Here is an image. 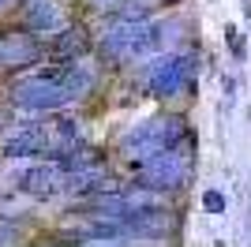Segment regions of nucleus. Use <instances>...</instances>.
<instances>
[{
    "instance_id": "nucleus-9",
    "label": "nucleus",
    "mask_w": 251,
    "mask_h": 247,
    "mask_svg": "<svg viewBox=\"0 0 251 247\" xmlns=\"http://www.w3.org/2000/svg\"><path fill=\"white\" fill-rule=\"evenodd\" d=\"M221 90H225V98H229V105H232V98H236V79L225 75V79H221Z\"/></svg>"
},
{
    "instance_id": "nucleus-8",
    "label": "nucleus",
    "mask_w": 251,
    "mask_h": 247,
    "mask_svg": "<svg viewBox=\"0 0 251 247\" xmlns=\"http://www.w3.org/2000/svg\"><path fill=\"white\" fill-rule=\"evenodd\" d=\"M202 206H206V214H225V210H229L225 195H221V191H214V187H210V191H202Z\"/></svg>"
},
{
    "instance_id": "nucleus-4",
    "label": "nucleus",
    "mask_w": 251,
    "mask_h": 247,
    "mask_svg": "<svg viewBox=\"0 0 251 247\" xmlns=\"http://www.w3.org/2000/svg\"><path fill=\"white\" fill-rule=\"evenodd\" d=\"M34 60H38V41L30 34H19V30L0 34V68H23V64H34Z\"/></svg>"
},
{
    "instance_id": "nucleus-5",
    "label": "nucleus",
    "mask_w": 251,
    "mask_h": 247,
    "mask_svg": "<svg viewBox=\"0 0 251 247\" xmlns=\"http://www.w3.org/2000/svg\"><path fill=\"white\" fill-rule=\"evenodd\" d=\"M86 45H90L86 30H83V26H72V30H64L60 38L52 41V52H56V56H64V60H72V56H79Z\"/></svg>"
},
{
    "instance_id": "nucleus-3",
    "label": "nucleus",
    "mask_w": 251,
    "mask_h": 247,
    "mask_svg": "<svg viewBox=\"0 0 251 247\" xmlns=\"http://www.w3.org/2000/svg\"><path fill=\"white\" fill-rule=\"evenodd\" d=\"M19 187L34 198H49L68 187V173L60 169V161H42V165H30V169L19 173Z\"/></svg>"
},
{
    "instance_id": "nucleus-2",
    "label": "nucleus",
    "mask_w": 251,
    "mask_h": 247,
    "mask_svg": "<svg viewBox=\"0 0 251 247\" xmlns=\"http://www.w3.org/2000/svg\"><path fill=\"white\" fill-rule=\"evenodd\" d=\"M191 75H195V52H184V56H161L147 68V86L154 98H173L184 86H191Z\"/></svg>"
},
{
    "instance_id": "nucleus-6",
    "label": "nucleus",
    "mask_w": 251,
    "mask_h": 247,
    "mask_svg": "<svg viewBox=\"0 0 251 247\" xmlns=\"http://www.w3.org/2000/svg\"><path fill=\"white\" fill-rule=\"evenodd\" d=\"M30 26L34 30H52V26H60V15L52 8L49 0H34L30 4Z\"/></svg>"
},
{
    "instance_id": "nucleus-7",
    "label": "nucleus",
    "mask_w": 251,
    "mask_h": 247,
    "mask_svg": "<svg viewBox=\"0 0 251 247\" xmlns=\"http://www.w3.org/2000/svg\"><path fill=\"white\" fill-rule=\"evenodd\" d=\"M225 45H229V52L232 56H236V60H244V56H248V45H244V34L236 30V26H225Z\"/></svg>"
},
{
    "instance_id": "nucleus-1",
    "label": "nucleus",
    "mask_w": 251,
    "mask_h": 247,
    "mask_svg": "<svg viewBox=\"0 0 251 247\" xmlns=\"http://www.w3.org/2000/svg\"><path fill=\"white\" fill-rule=\"evenodd\" d=\"M188 135V124L180 120V116H157V120L143 124L135 131L124 139V154L131 157H150L157 150H169V146H176L180 139Z\"/></svg>"
}]
</instances>
